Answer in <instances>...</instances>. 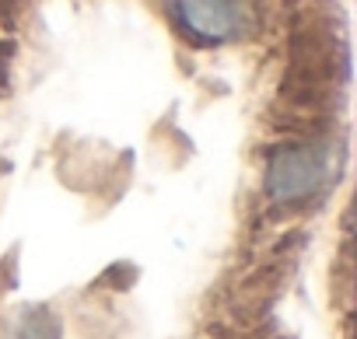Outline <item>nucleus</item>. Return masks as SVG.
<instances>
[{"instance_id": "1", "label": "nucleus", "mask_w": 357, "mask_h": 339, "mask_svg": "<svg viewBox=\"0 0 357 339\" xmlns=\"http://www.w3.org/2000/svg\"><path fill=\"white\" fill-rule=\"evenodd\" d=\"M343 164V150L336 140H298L284 143L266 157L263 189L273 203H301L319 196Z\"/></svg>"}, {"instance_id": "2", "label": "nucleus", "mask_w": 357, "mask_h": 339, "mask_svg": "<svg viewBox=\"0 0 357 339\" xmlns=\"http://www.w3.org/2000/svg\"><path fill=\"white\" fill-rule=\"evenodd\" d=\"M172 4L183 29L207 42L242 39L256 22L252 0H172Z\"/></svg>"}]
</instances>
